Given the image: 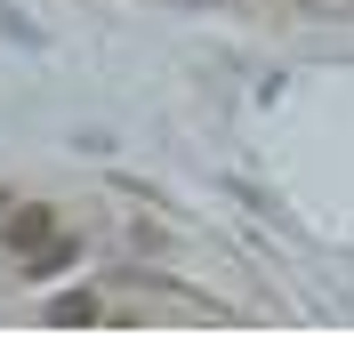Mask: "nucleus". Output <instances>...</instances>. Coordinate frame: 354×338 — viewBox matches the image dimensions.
Instances as JSON below:
<instances>
[{"label": "nucleus", "mask_w": 354, "mask_h": 338, "mask_svg": "<svg viewBox=\"0 0 354 338\" xmlns=\"http://www.w3.org/2000/svg\"><path fill=\"white\" fill-rule=\"evenodd\" d=\"M0 234H8V250H41V242H48V234H57V218H48V209H41V202H24V209H17V218L0 225Z\"/></svg>", "instance_id": "nucleus-1"}, {"label": "nucleus", "mask_w": 354, "mask_h": 338, "mask_svg": "<svg viewBox=\"0 0 354 338\" xmlns=\"http://www.w3.org/2000/svg\"><path fill=\"white\" fill-rule=\"evenodd\" d=\"M48 314H57V322H97V298H88V290H73V298H57Z\"/></svg>", "instance_id": "nucleus-2"}]
</instances>
